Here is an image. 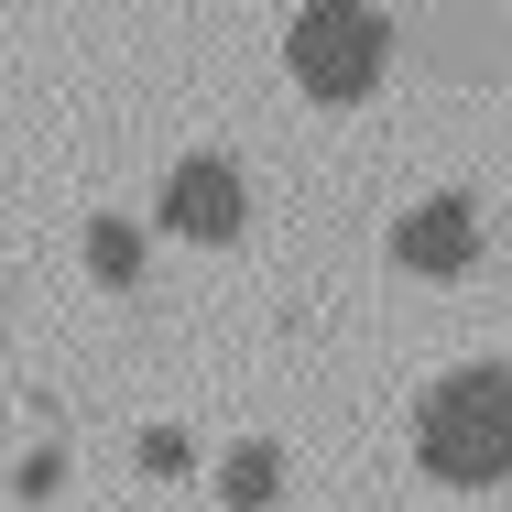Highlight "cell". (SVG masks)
<instances>
[{
	"label": "cell",
	"instance_id": "7a4b0ae2",
	"mask_svg": "<svg viewBox=\"0 0 512 512\" xmlns=\"http://www.w3.org/2000/svg\"><path fill=\"white\" fill-rule=\"evenodd\" d=\"M284 77H295L316 109H360L393 77V22H382V0H295V22H284Z\"/></svg>",
	"mask_w": 512,
	"mask_h": 512
},
{
	"label": "cell",
	"instance_id": "ba28073f",
	"mask_svg": "<svg viewBox=\"0 0 512 512\" xmlns=\"http://www.w3.org/2000/svg\"><path fill=\"white\" fill-rule=\"evenodd\" d=\"M11 491H22V502H55V491H66V447H33V458H22V480H11Z\"/></svg>",
	"mask_w": 512,
	"mask_h": 512
},
{
	"label": "cell",
	"instance_id": "3957f363",
	"mask_svg": "<svg viewBox=\"0 0 512 512\" xmlns=\"http://www.w3.org/2000/svg\"><path fill=\"white\" fill-rule=\"evenodd\" d=\"M153 229L186 240V251H229V240L251 229V175H240L229 153H175L164 186H153Z\"/></svg>",
	"mask_w": 512,
	"mask_h": 512
},
{
	"label": "cell",
	"instance_id": "5b68a950",
	"mask_svg": "<svg viewBox=\"0 0 512 512\" xmlns=\"http://www.w3.org/2000/svg\"><path fill=\"white\" fill-rule=\"evenodd\" d=\"M218 502L229 512H273L284 502V447H273V436H240V447L218 458Z\"/></svg>",
	"mask_w": 512,
	"mask_h": 512
},
{
	"label": "cell",
	"instance_id": "6da1fadb",
	"mask_svg": "<svg viewBox=\"0 0 512 512\" xmlns=\"http://www.w3.org/2000/svg\"><path fill=\"white\" fill-rule=\"evenodd\" d=\"M414 469L436 491H502L512 480V360H458L414 393Z\"/></svg>",
	"mask_w": 512,
	"mask_h": 512
},
{
	"label": "cell",
	"instance_id": "8992f818",
	"mask_svg": "<svg viewBox=\"0 0 512 512\" xmlns=\"http://www.w3.org/2000/svg\"><path fill=\"white\" fill-rule=\"evenodd\" d=\"M142 262H153V240H142L131 218H88V273H99L109 295H131V284H142Z\"/></svg>",
	"mask_w": 512,
	"mask_h": 512
},
{
	"label": "cell",
	"instance_id": "277c9868",
	"mask_svg": "<svg viewBox=\"0 0 512 512\" xmlns=\"http://www.w3.org/2000/svg\"><path fill=\"white\" fill-rule=\"evenodd\" d=\"M382 251H393V273H404V284H458V273L480 262V207L458 197V186H447V197H414L404 218H393V240H382Z\"/></svg>",
	"mask_w": 512,
	"mask_h": 512
},
{
	"label": "cell",
	"instance_id": "52a82bcc",
	"mask_svg": "<svg viewBox=\"0 0 512 512\" xmlns=\"http://www.w3.org/2000/svg\"><path fill=\"white\" fill-rule=\"evenodd\" d=\"M131 458H142L153 480H186V469H197V447H186L175 425H142V447H131Z\"/></svg>",
	"mask_w": 512,
	"mask_h": 512
}]
</instances>
